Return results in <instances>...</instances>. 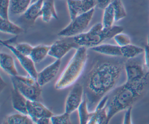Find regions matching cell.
Returning a JSON list of instances; mask_svg holds the SVG:
<instances>
[{"label": "cell", "instance_id": "cell-9", "mask_svg": "<svg viewBox=\"0 0 149 124\" xmlns=\"http://www.w3.org/2000/svg\"><path fill=\"white\" fill-rule=\"evenodd\" d=\"M83 86L80 83H76L68 94L65 101V112L69 114L78 109L83 101Z\"/></svg>", "mask_w": 149, "mask_h": 124}, {"label": "cell", "instance_id": "cell-28", "mask_svg": "<svg viewBox=\"0 0 149 124\" xmlns=\"http://www.w3.org/2000/svg\"><path fill=\"white\" fill-rule=\"evenodd\" d=\"M51 123L53 124H70V114L65 111V112L59 115H53L51 118Z\"/></svg>", "mask_w": 149, "mask_h": 124}, {"label": "cell", "instance_id": "cell-18", "mask_svg": "<svg viewBox=\"0 0 149 124\" xmlns=\"http://www.w3.org/2000/svg\"><path fill=\"white\" fill-rule=\"evenodd\" d=\"M44 1V0H38L31 3L23 13L25 19L30 22H34L38 17L41 16Z\"/></svg>", "mask_w": 149, "mask_h": 124}, {"label": "cell", "instance_id": "cell-33", "mask_svg": "<svg viewBox=\"0 0 149 124\" xmlns=\"http://www.w3.org/2000/svg\"><path fill=\"white\" fill-rule=\"evenodd\" d=\"M133 106H130L126 109V112L123 118V123L124 124H132V111Z\"/></svg>", "mask_w": 149, "mask_h": 124}, {"label": "cell", "instance_id": "cell-13", "mask_svg": "<svg viewBox=\"0 0 149 124\" xmlns=\"http://www.w3.org/2000/svg\"><path fill=\"white\" fill-rule=\"evenodd\" d=\"M109 97L105 95L100 100L93 111V115L88 124H107V104Z\"/></svg>", "mask_w": 149, "mask_h": 124}, {"label": "cell", "instance_id": "cell-20", "mask_svg": "<svg viewBox=\"0 0 149 124\" xmlns=\"http://www.w3.org/2000/svg\"><path fill=\"white\" fill-rule=\"evenodd\" d=\"M51 45H38L34 47L30 57L34 62L35 63H38L42 61L49 54Z\"/></svg>", "mask_w": 149, "mask_h": 124}, {"label": "cell", "instance_id": "cell-36", "mask_svg": "<svg viewBox=\"0 0 149 124\" xmlns=\"http://www.w3.org/2000/svg\"><path fill=\"white\" fill-rule=\"evenodd\" d=\"M51 121V118H48V117H45V116H43V117H41L38 118L36 121H35V123H37V124H48Z\"/></svg>", "mask_w": 149, "mask_h": 124}, {"label": "cell", "instance_id": "cell-32", "mask_svg": "<svg viewBox=\"0 0 149 124\" xmlns=\"http://www.w3.org/2000/svg\"><path fill=\"white\" fill-rule=\"evenodd\" d=\"M15 47L18 51H19L22 54L29 56L33 48V46L26 42L18 43L15 46Z\"/></svg>", "mask_w": 149, "mask_h": 124}, {"label": "cell", "instance_id": "cell-38", "mask_svg": "<svg viewBox=\"0 0 149 124\" xmlns=\"http://www.w3.org/2000/svg\"><path fill=\"white\" fill-rule=\"evenodd\" d=\"M37 1H38V0H32V1H31V3H33Z\"/></svg>", "mask_w": 149, "mask_h": 124}, {"label": "cell", "instance_id": "cell-25", "mask_svg": "<svg viewBox=\"0 0 149 124\" xmlns=\"http://www.w3.org/2000/svg\"><path fill=\"white\" fill-rule=\"evenodd\" d=\"M80 123L81 124H88L93 116V112H89L88 110L87 102L86 100H83L78 109Z\"/></svg>", "mask_w": 149, "mask_h": 124}, {"label": "cell", "instance_id": "cell-35", "mask_svg": "<svg viewBox=\"0 0 149 124\" xmlns=\"http://www.w3.org/2000/svg\"><path fill=\"white\" fill-rule=\"evenodd\" d=\"M112 0H97V6L101 9H104L109 3H111Z\"/></svg>", "mask_w": 149, "mask_h": 124}, {"label": "cell", "instance_id": "cell-2", "mask_svg": "<svg viewBox=\"0 0 149 124\" xmlns=\"http://www.w3.org/2000/svg\"><path fill=\"white\" fill-rule=\"evenodd\" d=\"M148 77L135 83L126 82L114 91L107 104V122L119 112L126 110L142 96L148 85Z\"/></svg>", "mask_w": 149, "mask_h": 124}, {"label": "cell", "instance_id": "cell-27", "mask_svg": "<svg viewBox=\"0 0 149 124\" xmlns=\"http://www.w3.org/2000/svg\"><path fill=\"white\" fill-rule=\"evenodd\" d=\"M66 3L72 20L80 14L81 0H66Z\"/></svg>", "mask_w": 149, "mask_h": 124}, {"label": "cell", "instance_id": "cell-4", "mask_svg": "<svg viewBox=\"0 0 149 124\" xmlns=\"http://www.w3.org/2000/svg\"><path fill=\"white\" fill-rule=\"evenodd\" d=\"M120 26H112L109 28H104L102 23L94 24L87 32L82 33L73 36L75 42L79 46L91 48L100 45L104 41L113 38L115 36L123 31Z\"/></svg>", "mask_w": 149, "mask_h": 124}, {"label": "cell", "instance_id": "cell-11", "mask_svg": "<svg viewBox=\"0 0 149 124\" xmlns=\"http://www.w3.org/2000/svg\"><path fill=\"white\" fill-rule=\"evenodd\" d=\"M27 114L31 118L33 122L39 118L45 116L51 118L54 114L44 104L38 101L27 100Z\"/></svg>", "mask_w": 149, "mask_h": 124}, {"label": "cell", "instance_id": "cell-16", "mask_svg": "<svg viewBox=\"0 0 149 124\" xmlns=\"http://www.w3.org/2000/svg\"><path fill=\"white\" fill-rule=\"evenodd\" d=\"M0 65L1 68L11 76L18 75V72L13 57L5 52L0 54Z\"/></svg>", "mask_w": 149, "mask_h": 124}, {"label": "cell", "instance_id": "cell-30", "mask_svg": "<svg viewBox=\"0 0 149 124\" xmlns=\"http://www.w3.org/2000/svg\"><path fill=\"white\" fill-rule=\"evenodd\" d=\"M97 0H81L80 14L87 12L97 6Z\"/></svg>", "mask_w": 149, "mask_h": 124}, {"label": "cell", "instance_id": "cell-14", "mask_svg": "<svg viewBox=\"0 0 149 124\" xmlns=\"http://www.w3.org/2000/svg\"><path fill=\"white\" fill-rule=\"evenodd\" d=\"M11 100L13 108L20 113L27 114V99L15 87L11 91Z\"/></svg>", "mask_w": 149, "mask_h": 124}, {"label": "cell", "instance_id": "cell-22", "mask_svg": "<svg viewBox=\"0 0 149 124\" xmlns=\"http://www.w3.org/2000/svg\"><path fill=\"white\" fill-rule=\"evenodd\" d=\"M122 56L127 59H132L140 55L144 52V48L132 44L121 47Z\"/></svg>", "mask_w": 149, "mask_h": 124}, {"label": "cell", "instance_id": "cell-3", "mask_svg": "<svg viewBox=\"0 0 149 124\" xmlns=\"http://www.w3.org/2000/svg\"><path fill=\"white\" fill-rule=\"evenodd\" d=\"M87 47L80 46L69 62L68 65L55 84L56 90H62L74 83L82 73L87 61Z\"/></svg>", "mask_w": 149, "mask_h": 124}, {"label": "cell", "instance_id": "cell-5", "mask_svg": "<svg viewBox=\"0 0 149 124\" xmlns=\"http://www.w3.org/2000/svg\"><path fill=\"white\" fill-rule=\"evenodd\" d=\"M94 13V9L79 15L76 17L72 20L67 26L59 31L58 36L62 37H69L82 33L90 24Z\"/></svg>", "mask_w": 149, "mask_h": 124}, {"label": "cell", "instance_id": "cell-1", "mask_svg": "<svg viewBox=\"0 0 149 124\" xmlns=\"http://www.w3.org/2000/svg\"><path fill=\"white\" fill-rule=\"evenodd\" d=\"M124 68L120 63L111 61L97 62L90 70L86 87L93 101L105 96L116 84Z\"/></svg>", "mask_w": 149, "mask_h": 124}, {"label": "cell", "instance_id": "cell-15", "mask_svg": "<svg viewBox=\"0 0 149 124\" xmlns=\"http://www.w3.org/2000/svg\"><path fill=\"white\" fill-rule=\"evenodd\" d=\"M90 49L97 53L112 56H122L121 52V47L118 45H113L110 44H101Z\"/></svg>", "mask_w": 149, "mask_h": 124}, {"label": "cell", "instance_id": "cell-26", "mask_svg": "<svg viewBox=\"0 0 149 124\" xmlns=\"http://www.w3.org/2000/svg\"><path fill=\"white\" fill-rule=\"evenodd\" d=\"M111 3L113 7L115 22H118L126 17L127 13L121 0H112Z\"/></svg>", "mask_w": 149, "mask_h": 124}, {"label": "cell", "instance_id": "cell-12", "mask_svg": "<svg viewBox=\"0 0 149 124\" xmlns=\"http://www.w3.org/2000/svg\"><path fill=\"white\" fill-rule=\"evenodd\" d=\"M61 65V59H56L54 62L38 73L37 81L41 86L51 82L58 73Z\"/></svg>", "mask_w": 149, "mask_h": 124}, {"label": "cell", "instance_id": "cell-6", "mask_svg": "<svg viewBox=\"0 0 149 124\" xmlns=\"http://www.w3.org/2000/svg\"><path fill=\"white\" fill-rule=\"evenodd\" d=\"M134 58L129 59L124 65L126 82L129 83L139 82L149 77V73L146 71L141 62L134 60Z\"/></svg>", "mask_w": 149, "mask_h": 124}, {"label": "cell", "instance_id": "cell-7", "mask_svg": "<svg viewBox=\"0 0 149 124\" xmlns=\"http://www.w3.org/2000/svg\"><path fill=\"white\" fill-rule=\"evenodd\" d=\"M79 46L75 42L73 37H63L54 42L50 48L48 55L61 59L71 49H77Z\"/></svg>", "mask_w": 149, "mask_h": 124}, {"label": "cell", "instance_id": "cell-21", "mask_svg": "<svg viewBox=\"0 0 149 124\" xmlns=\"http://www.w3.org/2000/svg\"><path fill=\"white\" fill-rule=\"evenodd\" d=\"M32 0H10L9 12L13 15L23 14L30 5Z\"/></svg>", "mask_w": 149, "mask_h": 124}, {"label": "cell", "instance_id": "cell-34", "mask_svg": "<svg viewBox=\"0 0 149 124\" xmlns=\"http://www.w3.org/2000/svg\"><path fill=\"white\" fill-rule=\"evenodd\" d=\"M144 48V63L147 70L149 71V47L147 45H146Z\"/></svg>", "mask_w": 149, "mask_h": 124}, {"label": "cell", "instance_id": "cell-23", "mask_svg": "<svg viewBox=\"0 0 149 124\" xmlns=\"http://www.w3.org/2000/svg\"><path fill=\"white\" fill-rule=\"evenodd\" d=\"M5 123L7 124H33L34 122L28 115L19 112V114H14L8 116Z\"/></svg>", "mask_w": 149, "mask_h": 124}, {"label": "cell", "instance_id": "cell-29", "mask_svg": "<svg viewBox=\"0 0 149 124\" xmlns=\"http://www.w3.org/2000/svg\"><path fill=\"white\" fill-rule=\"evenodd\" d=\"M113 38L116 42L117 45L120 47H123L131 44V40L129 36L122 32L115 36Z\"/></svg>", "mask_w": 149, "mask_h": 124}, {"label": "cell", "instance_id": "cell-37", "mask_svg": "<svg viewBox=\"0 0 149 124\" xmlns=\"http://www.w3.org/2000/svg\"><path fill=\"white\" fill-rule=\"evenodd\" d=\"M147 45L149 47V34H148V36L147 37Z\"/></svg>", "mask_w": 149, "mask_h": 124}, {"label": "cell", "instance_id": "cell-24", "mask_svg": "<svg viewBox=\"0 0 149 124\" xmlns=\"http://www.w3.org/2000/svg\"><path fill=\"white\" fill-rule=\"evenodd\" d=\"M115 20V13L112 3L104 9L102 17V25L104 28H109L113 26Z\"/></svg>", "mask_w": 149, "mask_h": 124}, {"label": "cell", "instance_id": "cell-19", "mask_svg": "<svg viewBox=\"0 0 149 124\" xmlns=\"http://www.w3.org/2000/svg\"><path fill=\"white\" fill-rule=\"evenodd\" d=\"M0 30L4 33L17 36L23 32V29L17 24L12 22L9 19L0 17Z\"/></svg>", "mask_w": 149, "mask_h": 124}, {"label": "cell", "instance_id": "cell-8", "mask_svg": "<svg viewBox=\"0 0 149 124\" xmlns=\"http://www.w3.org/2000/svg\"><path fill=\"white\" fill-rule=\"evenodd\" d=\"M11 80L13 87L16 88L27 100H38L42 92V86L38 82L35 84H28L18 80L13 76H12Z\"/></svg>", "mask_w": 149, "mask_h": 124}, {"label": "cell", "instance_id": "cell-17", "mask_svg": "<svg viewBox=\"0 0 149 124\" xmlns=\"http://www.w3.org/2000/svg\"><path fill=\"white\" fill-rule=\"evenodd\" d=\"M42 20L45 22H49L52 18L58 19V16L55 8L54 0H44L41 12Z\"/></svg>", "mask_w": 149, "mask_h": 124}, {"label": "cell", "instance_id": "cell-10", "mask_svg": "<svg viewBox=\"0 0 149 124\" xmlns=\"http://www.w3.org/2000/svg\"><path fill=\"white\" fill-rule=\"evenodd\" d=\"M1 43L2 45L8 48L14 54V55L19 60L22 66L27 72L29 75L37 79L38 72L35 66V63L32 60V59L29 56H26L20 53L16 49L15 46L3 42L2 41H1Z\"/></svg>", "mask_w": 149, "mask_h": 124}, {"label": "cell", "instance_id": "cell-31", "mask_svg": "<svg viewBox=\"0 0 149 124\" xmlns=\"http://www.w3.org/2000/svg\"><path fill=\"white\" fill-rule=\"evenodd\" d=\"M10 0H0V17L9 19Z\"/></svg>", "mask_w": 149, "mask_h": 124}]
</instances>
